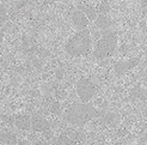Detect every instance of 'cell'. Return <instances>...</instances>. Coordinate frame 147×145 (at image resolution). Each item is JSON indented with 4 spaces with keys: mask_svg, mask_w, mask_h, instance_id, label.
I'll return each instance as SVG.
<instances>
[{
    "mask_svg": "<svg viewBox=\"0 0 147 145\" xmlns=\"http://www.w3.org/2000/svg\"><path fill=\"white\" fill-rule=\"evenodd\" d=\"M7 20V10L4 4H0V26L4 25Z\"/></svg>",
    "mask_w": 147,
    "mask_h": 145,
    "instance_id": "15",
    "label": "cell"
},
{
    "mask_svg": "<svg viewBox=\"0 0 147 145\" xmlns=\"http://www.w3.org/2000/svg\"><path fill=\"white\" fill-rule=\"evenodd\" d=\"M91 48H92V39L89 29L79 30L77 34L72 36L65 46L66 53L73 58L87 55L90 53Z\"/></svg>",
    "mask_w": 147,
    "mask_h": 145,
    "instance_id": "2",
    "label": "cell"
},
{
    "mask_svg": "<svg viewBox=\"0 0 147 145\" xmlns=\"http://www.w3.org/2000/svg\"><path fill=\"white\" fill-rule=\"evenodd\" d=\"M3 1H14V0H3Z\"/></svg>",
    "mask_w": 147,
    "mask_h": 145,
    "instance_id": "17",
    "label": "cell"
},
{
    "mask_svg": "<svg viewBox=\"0 0 147 145\" xmlns=\"http://www.w3.org/2000/svg\"><path fill=\"white\" fill-rule=\"evenodd\" d=\"M14 125H16L19 129L28 131V129L31 128V117L28 114L17 115V117L14 118Z\"/></svg>",
    "mask_w": 147,
    "mask_h": 145,
    "instance_id": "8",
    "label": "cell"
},
{
    "mask_svg": "<svg viewBox=\"0 0 147 145\" xmlns=\"http://www.w3.org/2000/svg\"><path fill=\"white\" fill-rule=\"evenodd\" d=\"M71 19H72V23L74 24V26L77 29H79V30L87 29V25H89V22H90V19L87 18L86 14L79 9H77L72 12Z\"/></svg>",
    "mask_w": 147,
    "mask_h": 145,
    "instance_id": "7",
    "label": "cell"
},
{
    "mask_svg": "<svg viewBox=\"0 0 147 145\" xmlns=\"http://www.w3.org/2000/svg\"><path fill=\"white\" fill-rule=\"evenodd\" d=\"M31 129H34L35 132H42L45 134L46 138H51L53 133L50 129V124L42 117L38 115H34L31 118Z\"/></svg>",
    "mask_w": 147,
    "mask_h": 145,
    "instance_id": "5",
    "label": "cell"
},
{
    "mask_svg": "<svg viewBox=\"0 0 147 145\" xmlns=\"http://www.w3.org/2000/svg\"><path fill=\"white\" fill-rule=\"evenodd\" d=\"M97 10H98V13L108 14L109 11H110V4H109L108 0H102L100 4H99L98 7H97Z\"/></svg>",
    "mask_w": 147,
    "mask_h": 145,
    "instance_id": "14",
    "label": "cell"
},
{
    "mask_svg": "<svg viewBox=\"0 0 147 145\" xmlns=\"http://www.w3.org/2000/svg\"><path fill=\"white\" fill-rule=\"evenodd\" d=\"M119 37L114 30H102V35L96 43V47L93 49V56L98 60H103L110 58L117 48Z\"/></svg>",
    "mask_w": 147,
    "mask_h": 145,
    "instance_id": "3",
    "label": "cell"
},
{
    "mask_svg": "<svg viewBox=\"0 0 147 145\" xmlns=\"http://www.w3.org/2000/svg\"><path fill=\"white\" fill-rule=\"evenodd\" d=\"M139 62H140V58L134 56V58H130L128 60H124V61H117L114 65V70H115V73L117 76H123L126 75L128 71L133 70L134 67H136Z\"/></svg>",
    "mask_w": 147,
    "mask_h": 145,
    "instance_id": "6",
    "label": "cell"
},
{
    "mask_svg": "<svg viewBox=\"0 0 147 145\" xmlns=\"http://www.w3.org/2000/svg\"><path fill=\"white\" fill-rule=\"evenodd\" d=\"M0 144L3 145H18L17 137L12 132H3L0 133Z\"/></svg>",
    "mask_w": 147,
    "mask_h": 145,
    "instance_id": "11",
    "label": "cell"
},
{
    "mask_svg": "<svg viewBox=\"0 0 147 145\" xmlns=\"http://www.w3.org/2000/svg\"><path fill=\"white\" fill-rule=\"evenodd\" d=\"M130 96L131 98H139V100H145L147 97V91L139 88V86H135V88L130 91Z\"/></svg>",
    "mask_w": 147,
    "mask_h": 145,
    "instance_id": "13",
    "label": "cell"
},
{
    "mask_svg": "<svg viewBox=\"0 0 147 145\" xmlns=\"http://www.w3.org/2000/svg\"><path fill=\"white\" fill-rule=\"evenodd\" d=\"M53 145H77V140L68 133H61L53 142Z\"/></svg>",
    "mask_w": 147,
    "mask_h": 145,
    "instance_id": "10",
    "label": "cell"
},
{
    "mask_svg": "<svg viewBox=\"0 0 147 145\" xmlns=\"http://www.w3.org/2000/svg\"><path fill=\"white\" fill-rule=\"evenodd\" d=\"M79 10H82L90 20H96V18L98 17V10H96L94 7L90 6V5H79L78 6Z\"/></svg>",
    "mask_w": 147,
    "mask_h": 145,
    "instance_id": "12",
    "label": "cell"
},
{
    "mask_svg": "<svg viewBox=\"0 0 147 145\" xmlns=\"http://www.w3.org/2000/svg\"><path fill=\"white\" fill-rule=\"evenodd\" d=\"M97 109L91 103H74L66 110L63 119L69 125L73 126H83L86 122H89L97 115Z\"/></svg>",
    "mask_w": 147,
    "mask_h": 145,
    "instance_id": "1",
    "label": "cell"
},
{
    "mask_svg": "<svg viewBox=\"0 0 147 145\" xmlns=\"http://www.w3.org/2000/svg\"><path fill=\"white\" fill-rule=\"evenodd\" d=\"M76 91H77V95L80 100V102L87 103V102H90L91 98L96 94V85L93 84V82L90 78L82 77L76 85Z\"/></svg>",
    "mask_w": 147,
    "mask_h": 145,
    "instance_id": "4",
    "label": "cell"
},
{
    "mask_svg": "<svg viewBox=\"0 0 147 145\" xmlns=\"http://www.w3.org/2000/svg\"><path fill=\"white\" fill-rule=\"evenodd\" d=\"M94 22H96V26L99 28L100 30H108V29H110V26L113 25L111 18H110L108 14H103V13H99Z\"/></svg>",
    "mask_w": 147,
    "mask_h": 145,
    "instance_id": "9",
    "label": "cell"
},
{
    "mask_svg": "<svg viewBox=\"0 0 147 145\" xmlns=\"http://www.w3.org/2000/svg\"><path fill=\"white\" fill-rule=\"evenodd\" d=\"M4 36H5V33H4V29L0 28V42L4 40Z\"/></svg>",
    "mask_w": 147,
    "mask_h": 145,
    "instance_id": "16",
    "label": "cell"
}]
</instances>
